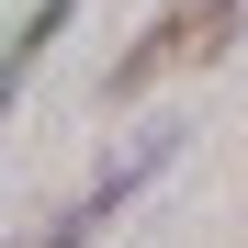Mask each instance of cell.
Masks as SVG:
<instances>
[{
    "label": "cell",
    "instance_id": "cell-1",
    "mask_svg": "<svg viewBox=\"0 0 248 248\" xmlns=\"http://www.w3.org/2000/svg\"><path fill=\"white\" fill-rule=\"evenodd\" d=\"M237 12H248V0H170V12H158L136 46L102 68V102H136V91H158L170 68H203V57L237 34Z\"/></svg>",
    "mask_w": 248,
    "mask_h": 248
},
{
    "label": "cell",
    "instance_id": "cell-2",
    "mask_svg": "<svg viewBox=\"0 0 248 248\" xmlns=\"http://www.w3.org/2000/svg\"><path fill=\"white\" fill-rule=\"evenodd\" d=\"M170 147H181V136H170V124H147V136H136V147H124V158H113V170H102L91 192H79V203H68V215H57V226H34L23 248H91V237H102L113 215H124V203H136V181H147V170H170Z\"/></svg>",
    "mask_w": 248,
    "mask_h": 248
},
{
    "label": "cell",
    "instance_id": "cell-3",
    "mask_svg": "<svg viewBox=\"0 0 248 248\" xmlns=\"http://www.w3.org/2000/svg\"><path fill=\"white\" fill-rule=\"evenodd\" d=\"M68 12H79V0H34V12H23L12 34H0V113H12V91H23V68H34V57H46L57 34H68Z\"/></svg>",
    "mask_w": 248,
    "mask_h": 248
}]
</instances>
